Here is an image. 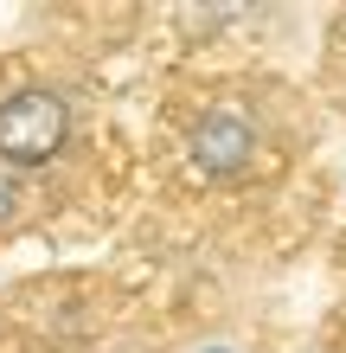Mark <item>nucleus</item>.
Wrapping results in <instances>:
<instances>
[{
  "instance_id": "3",
  "label": "nucleus",
  "mask_w": 346,
  "mask_h": 353,
  "mask_svg": "<svg viewBox=\"0 0 346 353\" xmlns=\"http://www.w3.org/2000/svg\"><path fill=\"white\" fill-rule=\"evenodd\" d=\"M19 199H26V193H19V180L0 174V232H13V225H19V212H26Z\"/></svg>"
},
{
  "instance_id": "1",
  "label": "nucleus",
  "mask_w": 346,
  "mask_h": 353,
  "mask_svg": "<svg viewBox=\"0 0 346 353\" xmlns=\"http://www.w3.org/2000/svg\"><path fill=\"white\" fill-rule=\"evenodd\" d=\"M71 148V103L52 84H19L0 97V168L39 174Z\"/></svg>"
},
{
  "instance_id": "2",
  "label": "nucleus",
  "mask_w": 346,
  "mask_h": 353,
  "mask_svg": "<svg viewBox=\"0 0 346 353\" xmlns=\"http://www.w3.org/2000/svg\"><path fill=\"white\" fill-rule=\"evenodd\" d=\"M186 161L206 180L250 174V161H257V122L244 116V110H206V116L193 122V135H186Z\"/></svg>"
}]
</instances>
